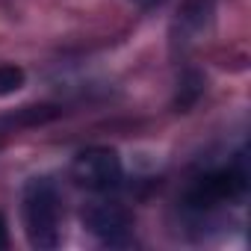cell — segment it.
I'll return each mask as SVG.
<instances>
[{
  "instance_id": "1",
  "label": "cell",
  "mask_w": 251,
  "mask_h": 251,
  "mask_svg": "<svg viewBox=\"0 0 251 251\" xmlns=\"http://www.w3.org/2000/svg\"><path fill=\"white\" fill-rule=\"evenodd\" d=\"M21 219H24V233L27 242L39 251H50L59 245L62 230V207H59V192L50 177H33L24 186L21 195Z\"/></svg>"
},
{
  "instance_id": "2",
  "label": "cell",
  "mask_w": 251,
  "mask_h": 251,
  "mask_svg": "<svg viewBox=\"0 0 251 251\" xmlns=\"http://www.w3.org/2000/svg\"><path fill=\"white\" fill-rule=\"evenodd\" d=\"M71 180L80 189H89V192H98V195L118 189L121 180H124V166H121L118 151L106 148V145L83 148L71 163Z\"/></svg>"
},
{
  "instance_id": "3",
  "label": "cell",
  "mask_w": 251,
  "mask_h": 251,
  "mask_svg": "<svg viewBox=\"0 0 251 251\" xmlns=\"http://www.w3.org/2000/svg\"><path fill=\"white\" fill-rule=\"evenodd\" d=\"M248 189V172L239 163L213 169L207 175H201L189 189H186V207L192 210H213L219 204L236 201L242 198Z\"/></svg>"
},
{
  "instance_id": "4",
  "label": "cell",
  "mask_w": 251,
  "mask_h": 251,
  "mask_svg": "<svg viewBox=\"0 0 251 251\" xmlns=\"http://www.w3.org/2000/svg\"><path fill=\"white\" fill-rule=\"evenodd\" d=\"M86 230L109 248H124L133 242V213L115 201H95L83 207Z\"/></svg>"
},
{
  "instance_id": "5",
  "label": "cell",
  "mask_w": 251,
  "mask_h": 251,
  "mask_svg": "<svg viewBox=\"0 0 251 251\" xmlns=\"http://www.w3.org/2000/svg\"><path fill=\"white\" fill-rule=\"evenodd\" d=\"M216 0H183L175 18V42H195L213 27Z\"/></svg>"
},
{
  "instance_id": "6",
  "label": "cell",
  "mask_w": 251,
  "mask_h": 251,
  "mask_svg": "<svg viewBox=\"0 0 251 251\" xmlns=\"http://www.w3.org/2000/svg\"><path fill=\"white\" fill-rule=\"evenodd\" d=\"M62 115V109L56 103H27V106H18L9 112L15 130H30V127H45V124L56 121Z\"/></svg>"
},
{
  "instance_id": "7",
  "label": "cell",
  "mask_w": 251,
  "mask_h": 251,
  "mask_svg": "<svg viewBox=\"0 0 251 251\" xmlns=\"http://www.w3.org/2000/svg\"><path fill=\"white\" fill-rule=\"evenodd\" d=\"M207 92V77L198 68H186L177 80V95H175V109L177 112H189Z\"/></svg>"
},
{
  "instance_id": "8",
  "label": "cell",
  "mask_w": 251,
  "mask_h": 251,
  "mask_svg": "<svg viewBox=\"0 0 251 251\" xmlns=\"http://www.w3.org/2000/svg\"><path fill=\"white\" fill-rule=\"evenodd\" d=\"M24 83H27V71L21 65H12V62L0 65V98L15 95L18 89H24Z\"/></svg>"
},
{
  "instance_id": "9",
  "label": "cell",
  "mask_w": 251,
  "mask_h": 251,
  "mask_svg": "<svg viewBox=\"0 0 251 251\" xmlns=\"http://www.w3.org/2000/svg\"><path fill=\"white\" fill-rule=\"evenodd\" d=\"M12 133H18V130H15V124H12L9 112H3V115H0V145H3Z\"/></svg>"
},
{
  "instance_id": "10",
  "label": "cell",
  "mask_w": 251,
  "mask_h": 251,
  "mask_svg": "<svg viewBox=\"0 0 251 251\" xmlns=\"http://www.w3.org/2000/svg\"><path fill=\"white\" fill-rule=\"evenodd\" d=\"M130 3H136L139 9H145V12H151V9H160L166 0H130Z\"/></svg>"
},
{
  "instance_id": "11",
  "label": "cell",
  "mask_w": 251,
  "mask_h": 251,
  "mask_svg": "<svg viewBox=\"0 0 251 251\" xmlns=\"http://www.w3.org/2000/svg\"><path fill=\"white\" fill-rule=\"evenodd\" d=\"M6 242H9V230H6V219L0 216V248H6Z\"/></svg>"
}]
</instances>
